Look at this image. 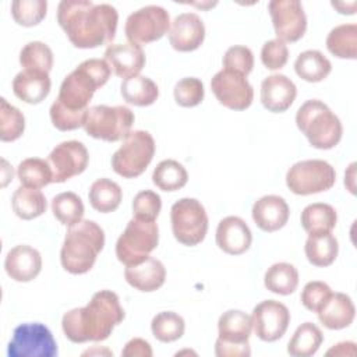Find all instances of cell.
<instances>
[{"mask_svg": "<svg viewBox=\"0 0 357 357\" xmlns=\"http://www.w3.org/2000/svg\"><path fill=\"white\" fill-rule=\"evenodd\" d=\"M276 39L297 42L307 31V17L297 0H273L268 4Z\"/></svg>", "mask_w": 357, "mask_h": 357, "instance_id": "obj_15", "label": "cell"}, {"mask_svg": "<svg viewBox=\"0 0 357 357\" xmlns=\"http://www.w3.org/2000/svg\"><path fill=\"white\" fill-rule=\"evenodd\" d=\"M123 319L124 310L119 296L112 290H100L85 307L67 311L63 315L61 328L73 343L102 342Z\"/></svg>", "mask_w": 357, "mask_h": 357, "instance_id": "obj_2", "label": "cell"}, {"mask_svg": "<svg viewBox=\"0 0 357 357\" xmlns=\"http://www.w3.org/2000/svg\"><path fill=\"white\" fill-rule=\"evenodd\" d=\"M264 284L272 293L289 296L298 286V272L291 264L276 262L265 272Z\"/></svg>", "mask_w": 357, "mask_h": 357, "instance_id": "obj_33", "label": "cell"}, {"mask_svg": "<svg viewBox=\"0 0 357 357\" xmlns=\"http://www.w3.org/2000/svg\"><path fill=\"white\" fill-rule=\"evenodd\" d=\"M332 289L325 283V282H319V280H312L308 282L303 291H301V304L312 311V312H318L319 308L325 304V301L331 297L332 294Z\"/></svg>", "mask_w": 357, "mask_h": 357, "instance_id": "obj_46", "label": "cell"}, {"mask_svg": "<svg viewBox=\"0 0 357 357\" xmlns=\"http://www.w3.org/2000/svg\"><path fill=\"white\" fill-rule=\"evenodd\" d=\"M336 222L337 213L329 204H310L301 212V226L308 233V236L332 233Z\"/></svg>", "mask_w": 357, "mask_h": 357, "instance_id": "obj_27", "label": "cell"}, {"mask_svg": "<svg viewBox=\"0 0 357 357\" xmlns=\"http://www.w3.org/2000/svg\"><path fill=\"white\" fill-rule=\"evenodd\" d=\"M103 229L93 220L82 219L70 226L60 251L63 268L73 275H82L92 269L98 254L103 250Z\"/></svg>", "mask_w": 357, "mask_h": 357, "instance_id": "obj_4", "label": "cell"}, {"mask_svg": "<svg viewBox=\"0 0 357 357\" xmlns=\"http://www.w3.org/2000/svg\"><path fill=\"white\" fill-rule=\"evenodd\" d=\"M25 130V117L20 109L0 99V139L11 142L18 139Z\"/></svg>", "mask_w": 357, "mask_h": 357, "instance_id": "obj_41", "label": "cell"}, {"mask_svg": "<svg viewBox=\"0 0 357 357\" xmlns=\"http://www.w3.org/2000/svg\"><path fill=\"white\" fill-rule=\"evenodd\" d=\"M172 230L174 238L183 245L199 244L208 231V215L195 198H181L172 205L170 209Z\"/></svg>", "mask_w": 357, "mask_h": 357, "instance_id": "obj_10", "label": "cell"}, {"mask_svg": "<svg viewBox=\"0 0 357 357\" xmlns=\"http://www.w3.org/2000/svg\"><path fill=\"white\" fill-rule=\"evenodd\" d=\"M88 162L89 155L82 142H60L47 156V163L53 174L52 183H64L74 176L81 174L86 169Z\"/></svg>", "mask_w": 357, "mask_h": 357, "instance_id": "obj_17", "label": "cell"}, {"mask_svg": "<svg viewBox=\"0 0 357 357\" xmlns=\"http://www.w3.org/2000/svg\"><path fill=\"white\" fill-rule=\"evenodd\" d=\"M52 212L61 225L70 227L82 220L85 208L82 199L75 192L66 191L52 199Z\"/></svg>", "mask_w": 357, "mask_h": 357, "instance_id": "obj_38", "label": "cell"}, {"mask_svg": "<svg viewBox=\"0 0 357 357\" xmlns=\"http://www.w3.org/2000/svg\"><path fill=\"white\" fill-rule=\"evenodd\" d=\"M120 91L123 99L134 106H149L155 103L159 96L158 85L151 78L144 75L123 79Z\"/></svg>", "mask_w": 357, "mask_h": 357, "instance_id": "obj_31", "label": "cell"}, {"mask_svg": "<svg viewBox=\"0 0 357 357\" xmlns=\"http://www.w3.org/2000/svg\"><path fill=\"white\" fill-rule=\"evenodd\" d=\"M8 357H54L57 343L50 329L40 322L18 325L7 347Z\"/></svg>", "mask_w": 357, "mask_h": 357, "instance_id": "obj_12", "label": "cell"}, {"mask_svg": "<svg viewBox=\"0 0 357 357\" xmlns=\"http://www.w3.org/2000/svg\"><path fill=\"white\" fill-rule=\"evenodd\" d=\"M297 96L296 84L284 74H272L261 84L262 106L272 113L286 112Z\"/></svg>", "mask_w": 357, "mask_h": 357, "instance_id": "obj_22", "label": "cell"}, {"mask_svg": "<svg viewBox=\"0 0 357 357\" xmlns=\"http://www.w3.org/2000/svg\"><path fill=\"white\" fill-rule=\"evenodd\" d=\"M254 67V54L250 47L236 45L230 46L223 56V68L248 75Z\"/></svg>", "mask_w": 357, "mask_h": 357, "instance_id": "obj_45", "label": "cell"}, {"mask_svg": "<svg viewBox=\"0 0 357 357\" xmlns=\"http://www.w3.org/2000/svg\"><path fill=\"white\" fill-rule=\"evenodd\" d=\"M155 155V139L144 130L131 131L112 156L113 170L126 178L141 176Z\"/></svg>", "mask_w": 357, "mask_h": 357, "instance_id": "obj_6", "label": "cell"}, {"mask_svg": "<svg viewBox=\"0 0 357 357\" xmlns=\"http://www.w3.org/2000/svg\"><path fill=\"white\" fill-rule=\"evenodd\" d=\"M134 120V113L127 106L98 105L89 107L84 128L92 138L116 142L131 132Z\"/></svg>", "mask_w": 357, "mask_h": 357, "instance_id": "obj_8", "label": "cell"}, {"mask_svg": "<svg viewBox=\"0 0 357 357\" xmlns=\"http://www.w3.org/2000/svg\"><path fill=\"white\" fill-rule=\"evenodd\" d=\"M296 124L317 149H332L342 139V123L322 100L304 102L296 113Z\"/></svg>", "mask_w": 357, "mask_h": 357, "instance_id": "obj_5", "label": "cell"}, {"mask_svg": "<svg viewBox=\"0 0 357 357\" xmlns=\"http://www.w3.org/2000/svg\"><path fill=\"white\" fill-rule=\"evenodd\" d=\"M328 356H354L356 354V344L353 342H342L335 344L331 350L326 351Z\"/></svg>", "mask_w": 357, "mask_h": 357, "instance_id": "obj_50", "label": "cell"}, {"mask_svg": "<svg viewBox=\"0 0 357 357\" xmlns=\"http://www.w3.org/2000/svg\"><path fill=\"white\" fill-rule=\"evenodd\" d=\"M105 61L114 75L127 79L138 75L144 68L145 53L135 43H112L105 50Z\"/></svg>", "mask_w": 357, "mask_h": 357, "instance_id": "obj_19", "label": "cell"}, {"mask_svg": "<svg viewBox=\"0 0 357 357\" xmlns=\"http://www.w3.org/2000/svg\"><path fill=\"white\" fill-rule=\"evenodd\" d=\"M174 100L181 107H194L204 100L205 89L201 79L195 77H187L180 79L174 85Z\"/></svg>", "mask_w": 357, "mask_h": 357, "instance_id": "obj_43", "label": "cell"}, {"mask_svg": "<svg viewBox=\"0 0 357 357\" xmlns=\"http://www.w3.org/2000/svg\"><path fill=\"white\" fill-rule=\"evenodd\" d=\"M152 181L162 191H177L187 184L188 173L177 160L165 159L153 169Z\"/></svg>", "mask_w": 357, "mask_h": 357, "instance_id": "obj_36", "label": "cell"}, {"mask_svg": "<svg viewBox=\"0 0 357 357\" xmlns=\"http://www.w3.org/2000/svg\"><path fill=\"white\" fill-rule=\"evenodd\" d=\"M110 74L112 70L105 59H88L63 79L54 102L66 110L86 113L95 91L107 82Z\"/></svg>", "mask_w": 357, "mask_h": 357, "instance_id": "obj_3", "label": "cell"}, {"mask_svg": "<svg viewBox=\"0 0 357 357\" xmlns=\"http://www.w3.org/2000/svg\"><path fill=\"white\" fill-rule=\"evenodd\" d=\"M252 243L248 225L238 216L223 218L216 227V244L229 255L244 254Z\"/></svg>", "mask_w": 357, "mask_h": 357, "instance_id": "obj_20", "label": "cell"}, {"mask_svg": "<svg viewBox=\"0 0 357 357\" xmlns=\"http://www.w3.org/2000/svg\"><path fill=\"white\" fill-rule=\"evenodd\" d=\"M328 50L339 59L356 60L357 57V25L342 24L331 29L326 36Z\"/></svg>", "mask_w": 357, "mask_h": 357, "instance_id": "obj_34", "label": "cell"}, {"mask_svg": "<svg viewBox=\"0 0 357 357\" xmlns=\"http://www.w3.org/2000/svg\"><path fill=\"white\" fill-rule=\"evenodd\" d=\"M317 314L318 319L325 328L339 331L353 324L356 317V308L347 294L332 293Z\"/></svg>", "mask_w": 357, "mask_h": 357, "instance_id": "obj_26", "label": "cell"}, {"mask_svg": "<svg viewBox=\"0 0 357 357\" xmlns=\"http://www.w3.org/2000/svg\"><path fill=\"white\" fill-rule=\"evenodd\" d=\"M3 162V165H4V167H3V183H1V185L4 187L10 180H13V169H8V165H7V162L3 159L1 160Z\"/></svg>", "mask_w": 357, "mask_h": 357, "instance_id": "obj_51", "label": "cell"}, {"mask_svg": "<svg viewBox=\"0 0 357 357\" xmlns=\"http://www.w3.org/2000/svg\"><path fill=\"white\" fill-rule=\"evenodd\" d=\"M205 39V25L195 13H183L170 24L169 42L177 52L197 50Z\"/></svg>", "mask_w": 357, "mask_h": 357, "instance_id": "obj_18", "label": "cell"}, {"mask_svg": "<svg viewBox=\"0 0 357 357\" xmlns=\"http://www.w3.org/2000/svg\"><path fill=\"white\" fill-rule=\"evenodd\" d=\"M124 278L134 289L149 293L163 286L166 280V269L159 259L149 255L137 265L126 266Z\"/></svg>", "mask_w": 357, "mask_h": 357, "instance_id": "obj_24", "label": "cell"}, {"mask_svg": "<svg viewBox=\"0 0 357 357\" xmlns=\"http://www.w3.org/2000/svg\"><path fill=\"white\" fill-rule=\"evenodd\" d=\"M159 229L149 220L132 218L116 243V257L126 266L142 262L158 247Z\"/></svg>", "mask_w": 357, "mask_h": 357, "instance_id": "obj_7", "label": "cell"}, {"mask_svg": "<svg viewBox=\"0 0 357 357\" xmlns=\"http://www.w3.org/2000/svg\"><path fill=\"white\" fill-rule=\"evenodd\" d=\"M20 64L24 70L49 73L53 67V52L43 42H29L20 52Z\"/></svg>", "mask_w": 357, "mask_h": 357, "instance_id": "obj_40", "label": "cell"}, {"mask_svg": "<svg viewBox=\"0 0 357 357\" xmlns=\"http://www.w3.org/2000/svg\"><path fill=\"white\" fill-rule=\"evenodd\" d=\"M289 60L287 45L279 39H272L264 43L261 49V61L268 70H280Z\"/></svg>", "mask_w": 357, "mask_h": 357, "instance_id": "obj_47", "label": "cell"}, {"mask_svg": "<svg viewBox=\"0 0 357 357\" xmlns=\"http://www.w3.org/2000/svg\"><path fill=\"white\" fill-rule=\"evenodd\" d=\"M13 211L20 219L31 220L46 212V198L38 188L20 185L11 198Z\"/></svg>", "mask_w": 357, "mask_h": 357, "instance_id": "obj_29", "label": "cell"}, {"mask_svg": "<svg viewBox=\"0 0 357 357\" xmlns=\"http://www.w3.org/2000/svg\"><path fill=\"white\" fill-rule=\"evenodd\" d=\"M4 269L15 282H31L42 271L40 252L26 244L15 245L6 255Z\"/></svg>", "mask_w": 357, "mask_h": 357, "instance_id": "obj_21", "label": "cell"}, {"mask_svg": "<svg viewBox=\"0 0 357 357\" xmlns=\"http://www.w3.org/2000/svg\"><path fill=\"white\" fill-rule=\"evenodd\" d=\"M162 201L159 194L152 190L139 191L132 199V215L135 219L153 222L159 216Z\"/></svg>", "mask_w": 357, "mask_h": 357, "instance_id": "obj_44", "label": "cell"}, {"mask_svg": "<svg viewBox=\"0 0 357 357\" xmlns=\"http://www.w3.org/2000/svg\"><path fill=\"white\" fill-rule=\"evenodd\" d=\"M211 89L219 103L231 110H245L254 100V89L247 77L230 70L218 71L211 79Z\"/></svg>", "mask_w": 357, "mask_h": 357, "instance_id": "obj_14", "label": "cell"}, {"mask_svg": "<svg viewBox=\"0 0 357 357\" xmlns=\"http://www.w3.org/2000/svg\"><path fill=\"white\" fill-rule=\"evenodd\" d=\"M49 114H50V120H52L53 126L57 130H60V131H73V130H77L79 127H84L88 112L86 113H74V112L63 109L56 102H53L52 106H50Z\"/></svg>", "mask_w": 357, "mask_h": 357, "instance_id": "obj_48", "label": "cell"}, {"mask_svg": "<svg viewBox=\"0 0 357 357\" xmlns=\"http://www.w3.org/2000/svg\"><path fill=\"white\" fill-rule=\"evenodd\" d=\"M17 176L21 185L38 190L53 181L52 169L47 160L40 158L24 159L17 167Z\"/></svg>", "mask_w": 357, "mask_h": 357, "instance_id": "obj_37", "label": "cell"}, {"mask_svg": "<svg viewBox=\"0 0 357 357\" xmlns=\"http://www.w3.org/2000/svg\"><path fill=\"white\" fill-rule=\"evenodd\" d=\"M251 213L255 225L261 230L272 233L287 223L290 209L284 198L279 195H264L255 201Z\"/></svg>", "mask_w": 357, "mask_h": 357, "instance_id": "obj_23", "label": "cell"}, {"mask_svg": "<svg viewBox=\"0 0 357 357\" xmlns=\"http://www.w3.org/2000/svg\"><path fill=\"white\" fill-rule=\"evenodd\" d=\"M47 13L46 0H15L11 3V15L21 26L38 25Z\"/></svg>", "mask_w": 357, "mask_h": 357, "instance_id": "obj_42", "label": "cell"}, {"mask_svg": "<svg viewBox=\"0 0 357 357\" xmlns=\"http://www.w3.org/2000/svg\"><path fill=\"white\" fill-rule=\"evenodd\" d=\"M88 198L95 211L109 213L119 208L123 198V191L116 181L103 177L92 183Z\"/></svg>", "mask_w": 357, "mask_h": 357, "instance_id": "obj_32", "label": "cell"}, {"mask_svg": "<svg viewBox=\"0 0 357 357\" xmlns=\"http://www.w3.org/2000/svg\"><path fill=\"white\" fill-rule=\"evenodd\" d=\"M170 29V15L160 6H145L131 13L124 25L130 43L146 45L159 40Z\"/></svg>", "mask_w": 357, "mask_h": 357, "instance_id": "obj_13", "label": "cell"}, {"mask_svg": "<svg viewBox=\"0 0 357 357\" xmlns=\"http://www.w3.org/2000/svg\"><path fill=\"white\" fill-rule=\"evenodd\" d=\"M121 356L123 357H151L152 349L146 340L141 337H134L126 343L121 351Z\"/></svg>", "mask_w": 357, "mask_h": 357, "instance_id": "obj_49", "label": "cell"}, {"mask_svg": "<svg viewBox=\"0 0 357 357\" xmlns=\"http://www.w3.org/2000/svg\"><path fill=\"white\" fill-rule=\"evenodd\" d=\"M50 86L49 73L43 71L22 70L13 79L14 95L29 105L40 103L49 95Z\"/></svg>", "mask_w": 357, "mask_h": 357, "instance_id": "obj_25", "label": "cell"}, {"mask_svg": "<svg viewBox=\"0 0 357 357\" xmlns=\"http://www.w3.org/2000/svg\"><path fill=\"white\" fill-rule=\"evenodd\" d=\"M252 329L262 342H276L287 331L290 324L289 308L276 300H264L251 314Z\"/></svg>", "mask_w": 357, "mask_h": 357, "instance_id": "obj_16", "label": "cell"}, {"mask_svg": "<svg viewBox=\"0 0 357 357\" xmlns=\"http://www.w3.org/2000/svg\"><path fill=\"white\" fill-rule=\"evenodd\" d=\"M335 167L321 159L300 160L286 173V184L296 195H311L328 191L335 185Z\"/></svg>", "mask_w": 357, "mask_h": 357, "instance_id": "obj_11", "label": "cell"}, {"mask_svg": "<svg viewBox=\"0 0 357 357\" xmlns=\"http://www.w3.org/2000/svg\"><path fill=\"white\" fill-rule=\"evenodd\" d=\"M294 71L307 82H321L331 74L332 64L319 50H305L297 56Z\"/></svg>", "mask_w": 357, "mask_h": 357, "instance_id": "obj_28", "label": "cell"}, {"mask_svg": "<svg viewBox=\"0 0 357 357\" xmlns=\"http://www.w3.org/2000/svg\"><path fill=\"white\" fill-rule=\"evenodd\" d=\"M219 336L215 342L218 357H248V339L252 331L251 317L240 310H229L219 317Z\"/></svg>", "mask_w": 357, "mask_h": 357, "instance_id": "obj_9", "label": "cell"}, {"mask_svg": "<svg viewBox=\"0 0 357 357\" xmlns=\"http://www.w3.org/2000/svg\"><path fill=\"white\" fill-rule=\"evenodd\" d=\"M324 335L312 322L301 324L287 344V353L294 357H310L315 354L322 344Z\"/></svg>", "mask_w": 357, "mask_h": 357, "instance_id": "obj_35", "label": "cell"}, {"mask_svg": "<svg viewBox=\"0 0 357 357\" xmlns=\"http://www.w3.org/2000/svg\"><path fill=\"white\" fill-rule=\"evenodd\" d=\"M151 331L159 342L170 343L178 340L184 335L185 322L181 315L173 311H162L153 317Z\"/></svg>", "mask_w": 357, "mask_h": 357, "instance_id": "obj_39", "label": "cell"}, {"mask_svg": "<svg viewBox=\"0 0 357 357\" xmlns=\"http://www.w3.org/2000/svg\"><path fill=\"white\" fill-rule=\"evenodd\" d=\"M57 22L75 47L93 49L113 42L119 14L113 6L106 3L63 0L57 6Z\"/></svg>", "mask_w": 357, "mask_h": 357, "instance_id": "obj_1", "label": "cell"}, {"mask_svg": "<svg viewBox=\"0 0 357 357\" xmlns=\"http://www.w3.org/2000/svg\"><path fill=\"white\" fill-rule=\"evenodd\" d=\"M305 257L314 266H329L339 252V243L332 233L308 236L304 245Z\"/></svg>", "mask_w": 357, "mask_h": 357, "instance_id": "obj_30", "label": "cell"}]
</instances>
